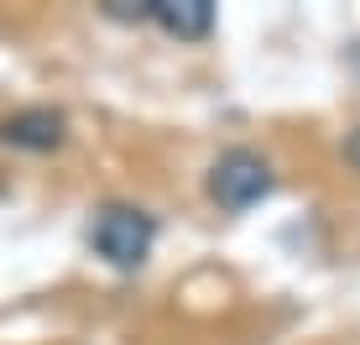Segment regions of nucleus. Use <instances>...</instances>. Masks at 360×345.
<instances>
[{"instance_id": "obj_1", "label": "nucleus", "mask_w": 360, "mask_h": 345, "mask_svg": "<svg viewBox=\"0 0 360 345\" xmlns=\"http://www.w3.org/2000/svg\"><path fill=\"white\" fill-rule=\"evenodd\" d=\"M89 246L115 272H136L157 246V220L136 204H105L89 225Z\"/></svg>"}, {"instance_id": "obj_2", "label": "nucleus", "mask_w": 360, "mask_h": 345, "mask_svg": "<svg viewBox=\"0 0 360 345\" xmlns=\"http://www.w3.org/2000/svg\"><path fill=\"white\" fill-rule=\"evenodd\" d=\"M204 194L214 199L225 215H245L251 204H262L271 194V163L251 146H225V152L209 163Z\"/></svg>"}, {"instance_id": "obj_3", "label": "nucleus", "mask_w": 360, "mask_h": 345, "mask_svg": "<svg viewBox=\"0 0 360 345\" xmlns=\"http://www.w3.org/2000/svg\"><path fill=\"white\" fill-rule=\"evenodd\" d=\"M63 137H68V115L53 105H32L0 120V142L16 152H53V146H63Z\"/></svg>"}, {"instance_id": "obj_4", "label": "nucleus", "mask_w": 360, "mask_h": 345, "mask_svg": "<svg viewBox=\"0 0 360 345\" xmlns=\"http://www.w3.org/2000/svg\"><path fill=\"white\" fill-rule=\"evenodd\" d=\"M152 21L178 42H204L219 21L214 0H152Z\"/></svg>"}, {"instance_id": "obj_5", "label": "nucleus", "mask_w": 360, "mask_h": 345, "mask_svg": "<svg viewBox=\"0 0 360 345\" xmlns=\"http://www.w3.org/2000/svg\"><path fill=\"white\" fill-rule=\"evenodd\" d=\"M99 11L110 21H152V0H105Z\"/></svg>"}, {"instance_id": "obj_6", "label": "nucleus", "mask_w": 360, "mask_h": 345, "mask_svg": "<svg viewBox=\"0 0 360 345\" xmlns=\"http://www.w3.org/2000/svg\"><path fill=\"white\" fill-rule=\"evenodd\" d=\"M345 163H350V168L360 172V126L350 131V137H345Z\"/></svg>"}]
</instances>
